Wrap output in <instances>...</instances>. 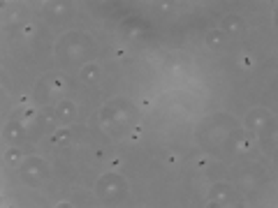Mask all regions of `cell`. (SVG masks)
Instances as JSON below:
<instances>
[{
  "label": "cell",
  "mask_w": 278,
  "mask_h": 208,
  "mask_svg": "<svg viewBox=\"0 0 278 208\" xmlns=\"http://www.w3.org/2000/svg\"><path fill=\"white\" fill-rule=\"evenodd\" d=\"M121 192H123V180L118 176H104L98 183L100 199H116V197H121Z\"/></svg>",
  "instance_id": "1"
},
{
  "label": "cell",
  "mask_w": 278,
  "mask_h": 208,
  "mask_svg": "<svg viewBox=\"0 0 278 208\" xmlns=\"http://www.w3.org/2000/svg\"><path fill=\"white\" fill-rule=\"evenodd\" d=\"M46 176V169H44V164H42V160L39 157H31L28 160V164L23 167V180L28 183H37V180H42V178Z\"/></svg>",
  "instance_id": "2"
},
{
  "label": "cell",
  "mask_w": 278,
  "mask_h": 208,
  "mask_svg": "<svg viewBox=\"0 0 278 208\" xmlns=\"http://www.w3.org/2000/svg\"><path fill=\"white\" fill-rule=\"evenodd\" d=\"M74 104L72 102H61L58 107H56V118H58V123H72L74 120Z\"/></svg>",
  "instance_id": "3"
},
{
  "label": "cell",
  "mask_w": 278,
  "mask_h": 208,
  "mask_svg": "<svg viewBox=\"0 0 278 208\" xmlns=\"http://www.w3.org/2000/svg\"><path fill=\"white\" fill-rule=\"evenodd\" d=\"M246 123H248V127L260 130V127H264V125H269V114H267V111H253V114H248Z\"/></svg>",
  "instance_id": "4"
},
{
  "label": "cell",
  "mask_w": 278,
  "mask_h": 208,
  "mask_svg": "<svg viewBox=\"0 0 278 208\" xmlns=\"http://www.w3.org/2000/svg\"><path fill=\"white\" fill-rule=\"evenodd\" d=\"M211 201H216V204H230L232 201V190L227 185H218L211 190Z\"/></svg>",
  "instance_id": "5"
},
{
  "label": "cell",
  "mask_w": 278,
  "mask_h": 208,
  "mask_svg": "<svg viewBox=\"0 0 278 208\" xmlns=\"http://www.w3.org/2000/svg\"><path fill=\"white\" fill-rule=\"evenodd\" d=\"M98 77H100V69H98V65H86V67L81 69V79H84L86 84H95Z\"/></svg>",
  "instance_id": "6"
},
{
  "label": "cell",
  "mask_w": 278,
  "mask_h": 208,
  "mask_svg": "<svg viewBox=\"0 0 278 208\" xmlns=\"http://www.w3.org/2000/svg\"><path fill=\"white\" fill-rule=\"evenodd\" d=\"M223 28L227 32H241V30H243V26H241L239 16H227V19H225V23H223Z\"/></svg>",
  "instance_id": "7"
},
{
  "label": "cell",
  "mask_w": 278,
  "mask_h": 208,
  "mask_svg": "<svg viewBox=\"0 0 278 208\" xmlns=\"http://www.w3.org/2000/svg\"><path fill=\"white\" fill-rule=\"evenodd\" d=\"M223 32H218V30H213V32H208L207 35V44L208 46H223Z\"/></svg>",
  "instance_id": "8"
},
{
  "label": "cell",
  "mask_w": 278,
  "mask_h": 208,
  "mask_svg": "<svg viewBox=\"0 0 278 208\" xmlns=\"http://www.w3.org/2000/svg\"><path fill=\"white\" fill-rule=\"evenodd\" d=\"M21 160V153L16 150V148H12V150H7V155H5V162L7 164H16V162Z\"/></svg>",
  "instance_id": "9"
},
{
  "label": "cell",
  "mask_w": 278,
  "mask_h": 208,
  "mask_svg": "<svg viewBox=\"0 0 278 208\" xmlns=\"http://www.w3.org/2000/svg\"><path fill=\"white\" fill-rule=\"evenodd\" d=\"M5 134H7V139H21V130L16 125H9L7 130H5Z\"/></svg>",
  "instance_id": "10"
}]
</instances>
